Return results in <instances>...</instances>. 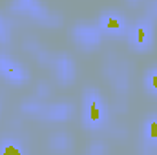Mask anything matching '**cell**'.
Segmentation results:
<instances>
[{
    "mask_svg": "<svg viewBox=\"0 0 157 155\" xmlns=\"http://www.w3.org/2000/svg\"><path fill=\"white\" fill-rule=\"evenodd\" d=\"M90 119H91L93 122L101 119V110H99L97 102H91V104H90Z\"/></svg>",
    "mask_w": 157,
    "mask_h": 155,
    "instance_id": "cell-1",
    "label": "cell"
},
{
    "mask_svg": "<svg viewBox=\"0 0 157 155\" xmlns=\"http://www.w3.org/2000/svg\"><path fill=\"white\" fill-rule=\"evenodd\" d=\"M2 155H22V153H20V150H18L17 146H6L4 152H2Z\"/></svg>",
    "mask_w": 157,
    "mask_h": 155,
    "instance_id": "cell-2",
    "label": "cell"
},
{
    "mask_svg": "<svg viewBox=\"0 0 157 155\" xmlns=\"http://www.w3.org/2000/svg\"><path fill=\"white\" fill-rule=\"evenodd\" d=\"M106 28H108V29H119V28H121V22H119L117 18H108Z\"/></svg>",
    "mask_w": 157,
    "mask_h": 155,
    "instance_id": "cell-3",
    "label": "cell"
},
{
    "mask_svg": "<svg viewBox=\"0 0 157 155\" xmlns=\"http://www.w3.org/2000/svg\"><path fill=\"white\" fill-rule=\"evenodd\" d=\"M144 39H146V31H144L143 28H139V29H137V42H139V44H143Z\"/></svg>",
    "mask_w": 157,
    "mask_h": 155,
    "instance_id": "cell-4",
    "label": "cell"
},
{
    "mask_svg": "<svg viewBox=\"0 0 157 155\" xmlns=\"http://www.w3.org/2000/svg\"><path fill=\"white\" fill-rule=\"evenodd\" d=\"M150 137L152 139H157V122H152L150 124Z\"/></svg>",
    "mask_w": 157,
    "mask_h": 155,
    "instance_id": "cell-5",
    "label": "cell"
},
{
    "mask_svg": "<svg viewBox=\"0 0 157 155\" xmlns=\"http://www.w3.org/2000/svg\"><path fill=\"white\" fill-rule=\"evenodd\" d=\"M152 86H154V88L157 89V73L154 75V77H152Z\"/></svg>",
    "mask_w": 157,
    "mask_h": 155,
    "instance_id": "cell-6",
    "label": "cell"
}]
</instances>
